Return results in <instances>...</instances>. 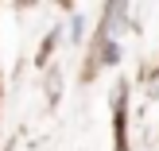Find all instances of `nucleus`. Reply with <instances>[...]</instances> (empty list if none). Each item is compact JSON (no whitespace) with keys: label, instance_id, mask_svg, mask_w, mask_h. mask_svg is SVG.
Returning a JSON list of instances; mask_svg holds the SVG:
<instances>
[{"label":"nucleus","instance_id":"nucleus-1","mask_svg":"<svg viewBox=\"0 0 159 151\" xmlns=\"http://www.w3.org/2000/svg\"><path fill=\"white\" fill-rule=\"evenodd\" d=\"M105 62H116V43H105Z\"/></svg>","mask_w":159,"mask_h":151}]
</instances>
